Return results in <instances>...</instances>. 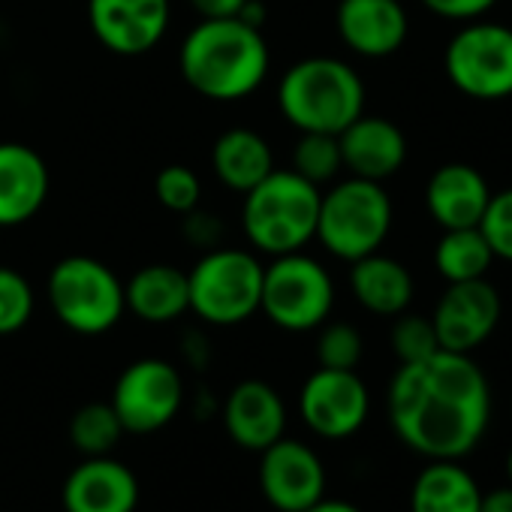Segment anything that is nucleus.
I'll return each instance as SVG.
<instances>
[{
  "mask_svg": "<svg viewBox=\"0 0 512 512\" xmlns=\"http://www.w3.org/2000/svg\"><path fill=\"white\" fill-rule=\"evenodd\" d=\"M386 410L407 449L428 461H461L488 431L491 389L467 353L437 350L395 371Z\"/></svg>",
  "mask_w": 512,
  "mask_h": 512,
  "instance_id": "obj_1",
  "label": "nucleus"
},
{
  "mask_svg": "<svg viewBox=\"0 0 512 512\" xmlns=\"http://www.w3.org/2000/svg\"><path fill=\"white\" fill-rule=\"evenodd\" d=\"M272 67L260 28L241 19H202L178 49L184 82L205 100L235 103L260 91Z\"/></svg>",
  "mask_w": 512,
  "mask_h": 512,
  "instance_id": "obj_2",
  "label": "nucleus"
},
{
  "mask_svg": "<svg viewBox=\"0 0 512 512\" xmlns=\"http://www.w3.org/2000/svg\"><path fill=\"white\" fill-rule=\"evenodd\" d=\"M278 109L299 133L338 136L365 112V85L341 58H305L281 76Z\"/></svg>",
  "mask_w": 512,
  "mask_h": 512,
  "instance_id": "obj_3",
  "label": "nucleus"
},
{
  "mask_svg": "<svg viewBox=\"0 0 512 512\" xmlns=\"http://www.w3.org/2000/svg\"><path fill=\"white\" fill-rule=\"evenodd\" d=\"M320 187L293 169H272L241 202V229L253 250L284 256L317 238Z\"/></svg>",
  "mask_w": 512,
  "mask_h": 512,
  "instance_id": "obj_4",
  "label": "nucleus"
},
{
  "mask_svg": "<svg viewBox=\"0 0 512 512\" xmlns=\"http://www.w3.org/2000/svg\"><path fill=\"white\" fill-rule=\"evenodd\" d=\"M392 199L380 181L344 178L320 196L317 238L344 263L377 253L392 229Z\"/></svg>",
  "mask_w": 512,
  "mask_h": 512,
  "instance_id": "obj_5",
  "label": "nucleus"
},
{
  "mask_svg": "<svg viewBox=\"0 0 512 512\" xmlns=\"http://www.w3.org/2000/svg\"><path fill=\"white\" fill-rule=\"evenodd\" d=\"M263 263L241 247H211L187 272L190 311L208 326H238L260 311Z\"/></svg>",
  "mask_w": 512,
  "mask_h": 512,
  "instance_id": "obj_6",
  "label": "nucleus"
},
{
  "mask_svg": "<svg viewBox=\"0 0 512 512\" xmlns=\"http://www.w3.org/2000/svg\"><path fill=\"white\" fill-rule=\"evenodd\" d=\"M55 317L76 335H106L127 311L121 278L94 256H64L46 281Z\"/></svg>",
  "mask_w": 512,
  "mask_h": 512,
  "instance_id": "obj_7",
  "label": "nucleus"
},
{
  "mask_svg": "<svg viewBox=\"0 0 512 512\" xmlns=\"http://www.w3.org/2000/svg\"><path fill=\"white\" fill-rule=\"evenodd\" d=\"M335 308V281L329 269L305 250L272 256L263 269L260 311L284 332H314Z\"/></svg>",
  "mask_w": 512,
  "mask_h": 512,
  "instance_id": "obj_8",
  "label": "nucleus"
},
{
  "mask_svg": "<svg viewBox=\"0 0 512 512\" xmlns=\"http://www.w3.org/2000/svg\"><path fill=\"white\" fill-rule=\"evenodd\" d=\"M449 82L470 100L494 103L512 97V28L497 22H467L446 46Z\"/></svg>",
  "mask_w": 512,
  "mask_h": 512,
  "instance_id": "obj_9",
  "label": "nucleus"
},
{
  "mask_svg": "<svg viewBox=\"0 0 512 512\" xmlns=\"http://www.w3.org/2000/svg\"><path fill=\"white\" fill-rule=\"evenodd\" d=\"M109 404L118 413L124 434H154L178 416L184 380L166 359H136L118 374Z\"/></svg>",
  "mask_w": 512,
  "mask_h": 512,
  "instance_id": "obj_10",
  "label": "nucleus"
},
{
  "mask_svg": "<svg viewBox=\"0 0 512 512\" xmlns=\"http://www.w3.org/2000/svg\"><path fill=\"white\" fill-rule=\"evenodd\" d=\"M299 413L317 437L347 440L365 425L371 395L356 371L317 368L299 392Z\"/></svg>",
  "mask_w": 512,
  "mask_h": 512,
  "instance_id": "obj_11",
  "label": "nucleus"
},
{
  "mask_svg": "<svg viewBox=\"0 0 512 512\" xmlns=\"http://www.w3.org/2000/svg\"><path fill=\"white\" fill-rule=\"evenodd\" d=\"M500 314H503L500 293L485 278L458 281L449 284L446 293L440 296L431 314V326L437 332L440 350L470 356L494 335Z\"/></svg>",
  "mask_w": 512,
  "mask_h": 512,
  "instance_id": "obj_12",
  "label": "nucleus"
},
{
  "mask_svg": "<svg viewBox=\"0 0 512 512\" xmlns=\"http://www.w3.org/2000/svg\"><path fill=\"white\" fill-rule=\"evenodd\" d=\"M260 491L278 512H302L326 497V467L302 440H275L260 452Z\"/></svg>",
  "mask_w": 512,
  "mask_h": 512,
  "instance_id": "obj_13",
  "label": "nucleus"
},
{
  "mask_svg": "<svg viewBox=\"0 0 512 512\" xmlns=\"http://www.w3.org/2000/svg\"><path fill=\"white\" fill-rule=\"evenodd\" d=\"M169 0H88V25L103 49L121 58L151 52L169 31Z\"/></svg>",
  "mask_w": 512,
  "mask_h": 512,
  "instance_id": "obj_14",
  "label": "nucleus"
},
{
  "mask_svg": "<svg viewBox=\"0 0 512 512\" xmlns=\"http://www.w3.org/2000/svg\"><path fill=\"white\" fill-rule=\"evenodd\" d=\"M61 503L64 512H136L139 479L124 461L91 455L64 479Z\"/></svg>",
  "mask_w": 512,
  "mask_h": 512,
  "instance_id": "obj_15",
  "label": "nucleus"
},
{
  "mask_svg": "<svg viewBox=\"0 0 512 512\" xmlns=\"http://www.w3.org/2000/svg\"><path fill=\"white\" fill-rule=\"evenodd\" d=\"M341 43L359 58H389L410 34V19L401 0H341L335 10Z\"/></svg>",
  "mask_w": 512,
  "mask_h": 512,
  "instance_id": "obj_16",
  "label": "nucleus"
},
{
  "mask_svg": "<svg viewBox=\"0 0 512 512\" xmlns=\"http://www.w3.org/2000/svg\"><path fill=\"white\" fill-rule=\"evenodd\" d=\"M223 428L235 446L263 452L284 437L287 404L275 386L263 380H241L223 401Z\"/></svg>",
  "mask_w": 512,
  "mask_h": 512,
  "instance_id": "obj_17",
  "label": "nucleus"
},
{
  "mask_svg": "<svg viewBox=\"0 0 512 512\" xmlns=\"http://www.w3.org/2000/svg\"><path fill=\"white\" fill-rule=\"evenodd\" d=\"M52 190L46 160L22 142H0V229L25 226Z\"/></svg>",
  "mask_w": 512,
  "mask_h": 512,
  "instance_id": "obj_18",
  "label": "nucleus"
},
{
  "mask_svg": "<svg viewBox=\"0 0 512 512\" xmlns=\"http://www.w3.org/2000/svg\"><path fill=\"white\" fill-rule=\"evenodd\" d=\"M344 169L356 178L386 181L407 160V136L398 124L377 115H359L347 130L338 133Z\"/></svg>",
  "mask_w": 512,
  "mask_h": 512,
  "instance_id": "obj_19",
  "label": "nucleus"
},
{
  "mask_svg": "<svg viewBox=\"0 0 512 512\" xmlns=\"http://www.w3.org/2000/svg\"><path fill=\"white\" fill-rule=\"evenodd\" d=\"M488 199L491 187L470 163H446L425 184V208L440 229L479 226Z\"/></svg>",
  "mask_w": 512,
  "mask_h": 512,
  "instance_id": "obj_20",
  "label": "nucleus"
},
{
  "mask_svg": "<svg viewBox=\"0 0 512 512\" xmlns=\"http://www.w3.org/2000/svg\"><path fill=\"white\" fill-rule=\"evenodd\" d=\"M350 290L356 302L377 317H398L413 302V275L386 253H368L350 263Z\"/></svg>",
  "mask_w": 512,
  "mask_h": 512,
  "instance_id": "obj_21",
  "label": "nucleus"
},
{
  "mask_svg": "<svg viewBox=\"0 0 512 512\" xmlns=\"http://www.w3.org/2000/svg\"><path fill=\"white\" fill-rule=\"evenodd\" d=\"M124 302L127 311L142 323H172L190 311L187 272L166 263L145 266L124 284Z\"/></svg>",
  "mask_w": 512,
  "mask_h": 512,
  "instance_id": "obj_22",
  "label": "nucleus"
},
{
  "mask_svg": "<svg viewBox=\"0 0 512 512\" xmlns=\"http://www.w3.org/2000/svg\"><path fill=\"white\" fill-rule=\"evenodd\" d=\"M275 169L272 145L247 127H232L211 145V172L217 181L235 193H247Z\"/></svg>",
  "mask_w": 512,
  "mask_h": 512,
  "instance_id": "obj_23",
  "label": "nucleus"
},
{
  "mask_svg": "<svg viewBox=\"0 0 512 512\" xmlns=\"http://www.w3.org/2000/svg\"><path fill=\"white\" fill-rule=\"evenodd\" d=\"M482 488L458 461H431L413 482L410 512H479Z\"/></svg>",
  "mask_w": 512,
  "mask_h": 512,
  "instance_id": "obj_24",
  "label": "nucleus"
},
{
  "mask_svg": "<svg viewBox=\"0 0 512 512\" xmlns=\"http://www.w3.org/2000/svg\"><path fill=\"white\" fill-rule=\"evenodd\" d=\"M491 263H494V253H491L485 235L479 232V226L443 229V235L434 247V269L446 284L485 278Z\"/></svg>",
  "mask_w": 512,
  "mask_h": 512,
  "instance_id": "obj_25",
  "label": "nucleus"
},
{
  "mask_svg": "<svg viewBox=\"0 0 512 512\" xmlns=\"http://www.w3.org/2000/svg\"><path fill=\"white\" fill-rule=\"evenodd\" d=\"M124 437V425L112 404H85L70 419V443L85 455H112L118 440Z\"/></svg>",
  "mask_w": 512,
  "mask_h": 512,
  "instance_id": "obj_26",
  "label": "nucleus"
},
{
  "mask_svg": "<svg viewBox=\"0 0 512 512\" xmlns=\"http://www.w3.org/2000/svg\"><path fill=\"white\" fill-rule=\"evenodd\" d=\"M344 169L338 136L332 133H302V139L293 148V172L308 178L311 184L323 187L338 178Z\"/></svg>",
  "mask_w": 512,
  "mask_h": 512,
  "instance_id": "obj_27",
  "label": "nucleus"
},
{
  "mask_svg": "<svg viewBox=\"0 0 512 512\" xmlns=\"http://www.w3.org/2000/svg\"><path fill=\"white\" fill-rule=\"evenodd\" d=\"M37 308V296L31 281L10 269L0 266V335H16L22 332Z\"/></svg>",
  "mask_w": 512,
  "mask_h": 512,
  "instance_id": "obj_28",
  "label": "nucleus"
},
{
  "mask_svg": "<svg viewBox=\"0 0 512 512\" xmlns=\"http://www.w3.org/2000/svg\"><path fill=\"white\" fill-rule=\"evenodd\" d=\"M365 344L356 326L350 323H323V332L317 338V362L320 368H335V371H356L362 362Z\"/></svg>",
  "mask_w": 512,
  "mask_h": 512,
  "instance_id": "obj_29",
  "label": "nucleus"
},
{
  "mask_svg": "<svg viewBox=\"0 0 512 512\" xmlns=\"http://www.w3.org/2000/svg\"><path fill=\"white\" fill-rule=\"evenodd\" d=\"M154 193H157V202L172 211V214H187L193 208H199V199H202V184L196 178V172L190 166H181V163H172V166H163L157 172V181H154Z\"/></svg>",
  "mask_w": 512,
  "mask_h": 512,
  "instance_id": "obj_30",
  "label": "nucleus"
},
{
  "mask_svg": "<svg viewBox=\"0 0 512 512\" xmlns=\"http://www.w3.org/2000/svg\"><path fill=\"white\" fill-rule=\"evenodd\" d=\"M392 350L401 365L407 362H422L440 350L437 332L431 326V317H416V314H398L392 326Z\"/></svg>",
  "mask_w": 512,
  "mask_h": 512,
  "instance_id": "obj_31",
  "label": "nucleus"
},
{
  "mask_svg": "<svg viewBox=\"0 0 512 512\" xmlns=\"http://www.w3.org/2000/svg\"><path fill=\"white\" fill-rule=\"evenodd\" d=\"M479 232L485 235L494 260L512 263V187L491 193L488 208L479 220Z\"/></svg>",
  "mask_w": 512,
  "mask_h": 512,
  "instance_id": "obj_32",
  "label": "nucleus"
},
{
  "mask_svg": "<svg viewBox=\"0 0 512 512\" xmlns=\"http://www.w3.org/2000/svg\"><path fill=\"white\" fill-rule=\"evenodd\" d=\"M184 217V238L193 244V247H202V250H211V247H217L220 244V235H223V223L214 217V214H208V211H202V208H193V211H187V214H181Z\"/></svg>",
  "mask_w": 512,
  "mask_h": 512,
  "instance_id": "obj_33",
  "label": "nucleus"
},
{
  "mask_svg": "<svg viewBox=\"0 0 512 512\" xmlns=\"http://www.w3.org/2000/svg\"><path fill=\"white\" fill-rule=\"evenodd\" d=\"M422 4L440 16V19H449V22H476L482 19L497 0H422Z\"/></svg>",
  "mask_w": 512,
  "mask_h": 512,
  "instance_id": "obj_34",
  "label": "nucleus"
},
{
  "mask_svg": "<svg viewBox=\"0 0 512 512\" xmlns=\"http://www.w3.org/2000/svg\"><path fill=\"white\" fill-rule=\"evenodd\" d=\"M199 19H235L247 0H187Z\"/></svg>",
  "mask_w": 512,
  "mask_h": 512,
  "instance_id": "obj_35",
  "label": "nucleus"
},
{
  "mask_svg": "<svg viewBox=\"0 0 512 512\" xmlns=\"http://www.w3.org/2000/svg\"><path fill=\"white\" fill-rule=\"evenodd\" d=\"M479 512H512V485L482 494Z\"/></svg>",
  "mask_w": 512,
  "mask_h": 512,
  "instance_id": "obj_36",
  "label": "nucleus"
},
{
  "mask_svg": "<svg viewBox=\"0 0 512 512\" xmlns=\"http://www.w3.org/2000/svg\"><path fill=\"white\" fill-rule=\"evenodd\" d=\"M235 19H241L244 25H250V28H266V19H269V10H266V4L263 0H247V4L238 10V16Z\"/></svg>",
  "mask_w": 512,
  "mask_h": 512,
  "instance_id": "obj_37",
  "label": "nucleus"
},
{
  "mask_svg": "<svg viewBox=\"0 0 512 512\" xmlns=\"http://www.w3.org/2000/svg\"><path fill=\"white\" fill-rule=\"evenodd\" d=\"M184 356L190 359L193 368H202L205 359H208V341H205L199 332H190V335L184 338Z\"/></svg>",
  "mask_w": 512,
  "mask_h": 512,
  "instance_id": "obj_38",
  "label": "nucleus"
},
{
  "mask_svg": "<svg viewBox=\"0 0 512 512\" xmlns=\"http://www.w3.org/2000/svg\"><path fill=\"white\" fill-rule=\"evenodd\" d=\"M302 512H362L359 506L347 503V500H335V497H320L314 506L302 509Z\"/></svg>",
  "mask_w": 512,
  "mask_h": 512,
  "instance_id": "obj_39",
  "label": "nucleus"
},
{
  "mask_svg": "<svg viewBox=\"0 0 512 512\" xmlns=\"http://www.w3.org/2000/svg\"><path fill=\"white\" fill-rule=\"evenodd\" d=\"M506 476H509V485H512V449H509V455H506Z\"/></svg>",
  "mask_w": 512,
  "mask_h": 512,
  "instance_id": "obj_40",
  "label": "nucleus"
}]
</instances>
